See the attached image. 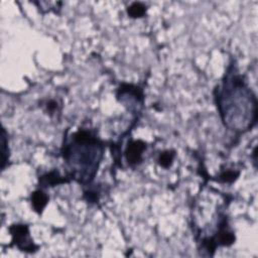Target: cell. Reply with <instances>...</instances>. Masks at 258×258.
Wrapping results in <instances>:
<instances>
[{
  "instance_id": "6da1fadb",
  "label": "cell",
  "mask_w": 258,
  "mask_h": 258,
  "mask_svg": "<svg viewBox=\"0 0 258 258\" xmlns=\"http://www.w3.org/2000/svg\"><path fill=\"white\" fill-rule=\"evenodd\" d=\"M215 99L224 124L231 130L244 132L255 124L256 98L234 67L229 68L216 89Z\"/></svg>"
},
{
  "instance_id": "7a4b0ae2",
  "label": "cell",
  "mask_w": 258,
  "mask_h": 258,
  "mask_svg": "<svg viewBox=\"0 0 258 258\" xmlns=\"http://www.w3.org/2000/svg\"><path fill=\"white\" fill-rule=\"evenodd\" d=\"M104 145L92 132L78 130L73 133L62 147V156L71 178L80 183H90L98 170Z\"/></svg>"
},
{
  "instance_id": "3957f363",
  "label": "cell",
  "mask_w": 258,
  "mask_h": 258,
  "mask_svg": "<svg viewBox=\"0 0 258 258\" xmlns=\"http://www.w3.org/2000/svg\"><path fill=\"white\" fill-rule=\"evenodd\" d=\"M9 231L12 235V242L21 250L25 252H34L37 249V246L34 245L30 239L29 230L26 225L16 224L12 225L9 228Z\"/></svg>"
},
{
  "instance_id": "277c9868",
  "label": "cell",
  "mask_w": 258,
  "mask_h": 258,
  "mask_svg": "<svg viewBox=\"0 0 258 258\" xmlns=\"http://www.w3.org/2000/svg\"><path fill=\"white\" fill-rule=\"evenodd\" d=\"M145 149V143L137 140V141H130L127 149H126V157L128 163L130 164H137L142 159V153Z\"/></svg>"
},
{
  "instance_id": "5b68a950",
  "label": "cell",
  "mask_w": 258,
  "mask_h": 258,
  "mask_svg": "<svg viewBox=\"0 0 258 258\" xmlns=\"http://www.w3.org/2000/svg\"><path fill=\"white\" fill-rule=\"evenodd\" d=\"M48 202V197L41 190L38 189L31 195V204L35 212L41 213Z\"/></svg>"
},
{
  "instance_id": "8992f818",
  "label": "cell",
  "mask_w": 258,
  "mask_h": 258,
  "mask_svg": "<svg viewBox=\"0 0 258 258\" xmlns=\"http://www.w3.org/2000/svg\"><path fill=\"white\" fill-rule=\"evenodd\" d=\"M39 181L42 186H48V185L51 186V185L58 184L61 182H67L69 180H67L66 178L60 176L57 171H50V172H47L44 175L40 176Z\"/></svg>"
},
{
  "instance_id": "52a82bcc",
  "label": "cell",
  "mask_w": 258,
  "mask_h": 258,
  "mask_svg": "<svg viewBox=\"0 0 258 258\" xmlns=\"http://www.w3.org/2000/svg\"><path fill=\"white\" fill-rule=\"evenodd\" d=\"M145 13V6L139 2L133 3L129 8H128V14L131 17H141Z\"/></svg>"
},
{
  "instance_id": "ba28073f",
  "label": "cell",
  "mask_w": 258,
  "mask_h": 258,
  "mask_svg": "<svg viewBox=\"0 0 258 258\" xmlns=\"http://www.w3.org/2000/svg\"><path fill=\"white\" fill-rule=\"evenodd\" d=\"M173 157H174L173 151H165V152L161 153L160 156H159V158H158L159 164H160L161 166H163V167H168V166H170V164L172 163Z\"/></svg>"
}]
</instances>
